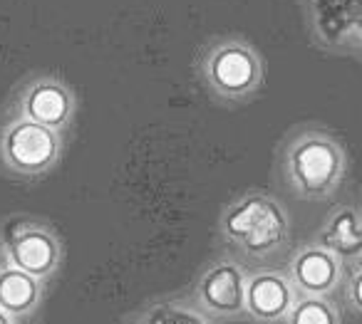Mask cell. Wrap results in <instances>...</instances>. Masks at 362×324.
<instances>
[{
  "label": "cell",
  "mask_w": 362,
  "mask_h": 324,
  "mask_svg": "<svg viewBox=\"0 0 362 324\" xmlns=\"http://www.w3.org/2000/svg\"><path fill=\"white\" fill-rule=\"evenodd\" d=\"M281 174L296 198L330 200L345 184L347 151L322 126H298L281 149Z\"/></svg>",
  "instance_id": "1"
},
{
  "label": "cell",
  "mask_w": 362,
  "mask_h": 324,
  "mask_svg": "<svg viewBox=\"0 0 362 324\" xmlns=\"http://www.w3.org/2000/svg\"><path fill=\"white\" fill-rule=\"evenodd\" d=\"M218 233L246 258L268 260L291 243V215L276 196L248 191L221 210Z\"/></svg>",
  "instance_id": "2"
},
{
  "label": "cell",
  "mask_w": 362,
  "mask_h": 324,
  "mask_svg": "<svg viewBox=\"0 0 362 324\" xmlns=\"http://www.w3.org/2000/svg\"><path fill=\"white\" fill-rule=\"evenodd\" d=\"M199 75L216 100L241 104L266 85V60L243 37H221L204 50Z\"/></svg>",
  "instance_id": "3"
},
{
  "label": "cell",
  "mask_w": 362,
  "mask_h": 324,
  "mask_svg": "<svg viewBox=\"0 0 362 324\" xmlns=\"http://www.w3.org/2000/svg\"><path fill=\"white\" fill-rule=\"evenodd\" d=\"M62 260V240L45 220L11 215L0 223V263H8L47 282L60 272Z\"/></svg>",
  "instance_id": "4"
},
{
  "label": "cell",
  "mask_w": 362,
  "mask_h": 324,
  "mask_svg": "<svg viewBox=\"0 0 362 324\" xmlns=\"http://www.w3.org/2000/svg\"><path fill=\"white\" fill-rule=\"evenodd\" d=\"M62 156V134L16 114L0 126V161L21 179H40Z\"/></svg>",
  "instance_id": "5"
},
{
  "label": "cell",
  "mask_w": 362,
  "mask_h": 324,
  "mask_svg": "<svg viewBox=\"0 0 362 324\" xmlns=\"http://www.w3.org/2000/svg\"><path fill=\"white\" fill-rule=\"evenodd\" d=\"M246 268L233 258H216L199 272L192 304L209 319L246 317Z\"/></svg>",
  "instance_id": "6"
},
{
  "label": "cell",
  "mask_w": 362,
  "mask_h": 324,
  "mask_svg": "<svg viewBox=\"0 0 362 324\" xmlns=\"http://www.w3.org/2000/svg\"><path fill=\"white\" fill-rule=\"evenodd\" d=\"M305 23L317 50L330 55L357 50L362 37V0H308Z\"/></svg>",
  "instance_id": "7"
},
{
  "label": "cell",
  "mask_w": 362,
  "mask_h": 324,
  "mask_svg": "<svg viewBox=\"0 0 362 324\" xmlns=\"http://www.w3.org/2000/svg\"><path fill=\"white\" fill-rule=\"evenodd\" d=\"M16 109L25 119L65 134V129L75 119L77 100L67 82L57 80V77H37L21 90Z\"/></svg>",
  "instance_id": "8"
},
{
  "label": "cell",
  "mask_w": 362,
  "mask_h": 324,
  "mask_svg": "<svg viewBox=\"0 0 362 324\" xmlns=\"http://www.w3.org/2000/svg\"><path fill=\"white\" fill-rule=\"evenodd\" d=\"M293 287L298 294H313V297H332L342 287L345 280V263L320 248L315 240L296 248L286 268Z\"/></svg>",
  "instance_id": "9"
},
{
  "label": "cell",
  "mask_w": 362,
  "mask_h": 324,
  "mask_svg": "<svg viewBox=\"0 0 362 324\" xmlns=\"http://www.w3.org/2000/svg\"><path fill=\"white\" fill-rule=\"evenodd\" d=\"M298 292L286 270H253L246 277V317L261 324L283 322Z\"/></svg>",
  "instance_id": "10"
},
{
  "label": "cell",
  "mask_w": 362,
  "mask_h": 324,
  "mask_svg": "<svg viewBox=\"0 0 362 324\" xmlns=\"http://www.w3.org/2000/svg\"><path fill=\"white\" fill-rule=\"evenodd\" d=\"M320 248L330 250L342 263L355 265L362 260V208L352 203L332 205L322 218L320 228L315 233Z\"/></svg>",
  "instance_id": "11"
},
{
  "label": "cell",
  "mask_w": 362,
  "mask_h": 324,
  "mask_svg": "<svg viewBox=\"0 0 362 324\" xmlns=\"http://www.w3.org/2000/svg\"><path fill=\"white\" fill-rule=\"evenodd\" d=\"M45 282L8 263H0V309L8 317L28 324L45 302Z\"/></svg>",
  "instance_id": "12"
},
{
  "label": "cell",
  "mask_w": 362,
  "mask_h": 324,
  "mask_svg": "<svg viewBox=\"0 0 362 324\" xmlns=\"http://www.w3.org/2000/svg\"><path fill=\"white\" fill-rule=\"evenodd\" d=\"M136 317L144 324H211V319L202 309H197L192 302H181V299L151 302Z\"/></svg>",
  "instance_id": "13"
},
{
  "label": "cell",
  "mask_w": 362,
  "mask_h": 324,
  "mask_svg": "<svg viewBox=\"0 0 362 324\" xmlns=\"http://www.w3.org/2000/svg\"><path fill=\"white\" fill-rule=\"evenodd\" d=\"M283 324H342V314L330 297L298 294Z\"/></svg>",
  "instance_id": "14"
},
{
  "label": "cell",
  "mask_w": 362,
  "mask_h": 324,
  "mask_svg": "<svg viewBox=\"0 0 362 324\" xmlns=\"http://www.w3.org/2000/svg\"><path fill=\"white\" fill-rule=\"evenodd\" d=\"M342 297L345 304L362 317V260L345 268V280H342Z\"/></svg>",
  "instance_id": "15"
},
{
  "label": "cell",
  "mask_w": 362,
  "mask_h": 324,
  "mask_svg": "<svg viewBox=\"0 0 362 324\" xmlns=\"http://www.w3.org/2000/svg\"><path fill=\"white\" fill-rule=\"evenodd\" d=\"M0 324H23V322H18V319H13V317H8L3 309H0Z\"/></svg>",
  "instance_id": "16"
},
{
  "label": "cell",
  "mask_w": 362,
  "mask_h": 324,
  "mask_svg": "<svg viewBox=\"0 0 362 324\" xmlns=\"http://www.w3.org/2000/svg\"><path fill=\"white\" fill-rule=\"evenodd\" d=\"M124 324H144V322H141V319H139V317H132V319H129V322H124Z\"/></svg>",
  "instance_id": "17"
},
{
  "label": "cell",
  "mask_w": 362,
  "mask_h": 324,
  "mask_svg": "<svg viewBox=\"0 0 362 324\" xmlns=\"http://www.w3.org/2000/svg\"><path fill=\"white\" fill-rule=\"evenodd\" d=\"M357 52L362 55V37H360V42H357Z\"/></svg>",
  "instance_id": "18"
}]
</instances>
